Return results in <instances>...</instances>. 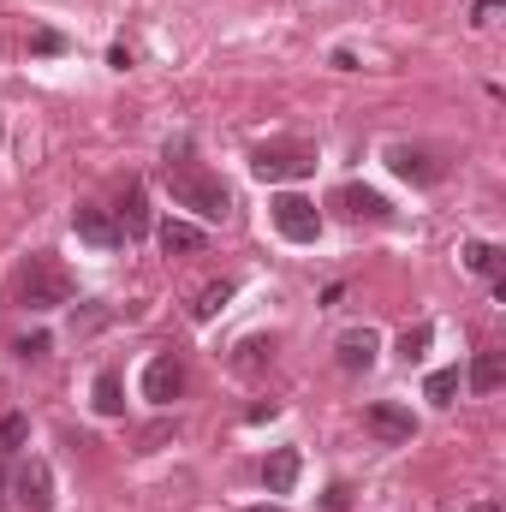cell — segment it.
<instances>
[{"label":"cell","instance_id":"cell-5","mask_svg":"<svg viewBox=\"0 0 506 512\" xmlns=\"http://www.w3.org/2000/svg\"><path fill=\"white\" fill-rule=\"evenodd\" d=\"M274 227H280V239H292V245H310V239L322 233V209H316L310 197L286 191V197H274Z\"/></svg>","mask_w":506,"mask_h":512},{"label":"cell","instance_id":"cell-25","mask_svg":"<svg viewBox=\"0 0 506 512\" xmlns=\"http://www.w3.org/2000/svg\"><path fill=\"white\" fill-rule=\"evenodd\" d=\"M495 12H501V0H477V24H489Z\"/></svg>","mask_w":506,"mask_h":512},{"label":"cell","instance_id":"cell-12","mask_svg":"<svg viewBox=\"0 0 506 512\" xmlns=\"http://www.w3.org/2000/svg\"><path fill=\"white\" fill-rule=\"evenodd\" d=\"M298 453L292 447H280V453H268L262 459V483H268V495H292V483H298Z\"/></svg>","mask_w":506,"mask_h":512},{"label":"cell","instance_id":"cell-8","mask_svg":"<svg viewBox=\"0 0 506 512\" xmlns=\"http://www.w3.org/2000/svg\"><path fill=\"white\" fill-rule=\"evenodd\" d=\"M334 209H340L346 221H387V215H393L387 197L370 191V185H340V191H334Z\"/></svg>","mask_w":506,"mask_h":512},{"label":"cell","instance_id":"cell-13","mask_svg":"<svg viewBox=\"0 0 506 512\" xmlns=\"http://www.w3.org/2000/svg\"><path fill=\"white\" fill-rule=\"evenodd\" d=\"M370 364H376V334H370V328H352V334L340 340V370L358 376V370H370Z\"/></svg>","mask_w":506,"mask_h":512},{"label":"cell","instance_id":"cell-24","mask_svg":"<svg viewBox=\"0 0 506 512\" xmlns=\"http://www.w3.org/2000/svg\"><path fill=\"white\" fill-rule=\"evenodd\" d=\"M66 48V36H54V30H36L30 36V54H60Z\"/></svg>","mask_w":506,"mask_h":512},{"label":"cell","instance_id":"cell-27","mask_svg":"<svg viewBox=\"0 0 506 512\" xmlns=\"http://www.w3.org/2000/svg\"><path fill=\"white\" fill-rule=\"evenodd\" d=\"M0 507H6V459H0Z\"/></svg>","mask_w":506,"mask_h":512},{"label":"cell","instance_id":"cell-15","mask_svg":"<svg viewBox=\"0 0 506 512\" xmlns=\"http://www.w3.org/2000/svg\"><path fill=\"white\" fill-rule=\"evenodd\" d=\"M120 233H126V239L149 233V197H143V185H131L126 203H120Z\"/></svg>","mask_w":506,"mask_h":512},{"label":"cell","instance_id":"cell-2","mask_svg":"<svg viewBox=\"0 0 506 512\" xmlns=\"http://www.w3.org/2000/svg\"><path fill=\"white\" fill-rule=\"evenodd\" d=\"M78 298V280L54 262V256H30V268H24V280H18V304H30V310H60V304H72Z\"/></svg>","mask_w":506,"mask_h":512},{"label":"cell","instance_id":"cell-9","mask_svg":"<svg viewBox=\"0 0 506 512\" xmlns=\"http://www.w3.org/2000/svg\"><path fill=\"white\" fill-rule=\"evenodd\" d=\"M18 501H24V512H54V477H48V465L42 459H30L24 471H18Z\"/></svg>","mask_w":506,"mask_h":512},{"label":"cell","instance_id":"cell-3","mask_svg":"<svg viewBox=\"0 0 506 512\" xmlns=\"http://www.w3.org/2000/svg\"><path fill=\"white\" fill-rule=\"evenodd\" d=\"M251 173L262 185H286V179H304V173H316V149H304V143H262L251 155Z\"/></svg>","mask_w":506,"mask_h":512},{"label":"cell","instance_id":"cell-1","mask_svg":"<svg viewBox=\"0 0 506 512\" xmlns=\"http://www.w3.org/2000/svg\"><path fill=\"white\" fill-rule=\"evenodd\" d=\"M161 179H167L173 203H179V209H191L197 221H227L233 197H227V185H221V179H215L209 167H197V161H173V155H167Z\"/></svg>","mask_w":506,"mask_h":512},{"label":"cell","instance_id":"cell-17","mask_svg":"<svg viewBox=\"0 0 506 512\" xmlns=\"http://www.w3.org/2000/svg\"><path fill=\"white\" fill-rule=\"evenodd\" d=\"M96 411H102V417H120V411H126V387H120L114 370L96 376Z\"/></svg>","mask_w":506,"mask_h":512},{"label":"cell","instance_id":"cell-4","mask_svg":"<svg viewBox=\"0 0 506 512\" xmlns=\"http://www.w3.org/2000/svg\"><path fill=\"white\" fill-rule=\"evenodd\" d=\"M387 167H393L399 179H411V185H441V179H447L441 149H423V143H393V149H387Z\"/></svg>","mask_w":506,"mask_h":512},{"label":"cell","instance_id":"cell-18","mask_svg":"<svg viewBox=\"0 0 506 512\" xmlns=\"http://www.w3.org/2000/svg\"><path fill=\"white\" fill-rule=\"evenodd\" d=\"M465 268H471V274H483V280H501V251H495V245H483V239H471V245H465Z\"/></svg>","mask_w":506,"mask_h":512},{"label":"cell","instance_id":"cell-11","mask_svg":"<svg viewBox=\"0 0 506 512\" xmlns=\"http://www.w3.org/2000/svg\"><path fill=\"white\" fill-rule=\"evenodd\" d=\"M161 251L167 256H197V251H209V233L191 227V221H161Z\"/></svg>","mask_w":506,"mask_h":512},{"label":"cell","instance_id":"cell-7","mask_svg":"<svg viewBox=\"0 0 506 512\" xmlns=\"http://www.w3.org/2000/svg\"><path fill=\"white\" fill-rule=\"evenodd\" d=\"M185 393V364L179 358H155L149 370H143V399L149 405H173Z\"/></svg>","mask_w":506,"mask_h":512},{"label":"cell","instance_id":"cell-10","mask_svg":"<svg viewBox=\"0 0 506 512\" xmlns=\"http://www.w3.org/2000/svg\"><path fill=\"white\" fill-rule=\"evenodd\" d=\"M72 227H78V239H84V245H96V251L126 245V233H120V221H114L108 209H78V215H72Z\"/></svg>","mask_w":506,"mask_h":512},{"label":"cell","instance_id":"cell-19","mask_svg":"<svg viewBox=\"0 0 506 512\" xmlns=\"http://www.w3.org/2000/svg\"><path fill=\"white\" fill-rule=\"evenodd\" d=\"M24 441H30V417H18V411H6V417H0V459H12V453H24Z\"/></svg>","mask_w":506,"mask_h":512},{"label":"cell","instance_id":"cell-16","mask_svg":"<svg viewBox=\"0 0 506 512\" xmlns=\"http://www.w3.org/2000/svg\"><path fill=\"white\" fill-rule=\"evenodd\" d=\"M227 304H233V280H215V286H203V292H197L191 316H197V322H209V316H221Z\"/></svg>","mask_w":506,"mask_h":512},{"label":"cell","instance_id":"cell-14","mask_svg":"<svg viewBox=\"0 0 506 512\" xmlns=\"http://www.w3.org/2000/svg\"><path fill=\"white\" fill-rule=\"evenodd\" d=\"M501 382H506V358L501 352H477V364H471L465 387H471V393H501Z\"/></svg>","mask_w":506,"mask_h":512},{"label":"cell","instance_id":"cell-21","mask_svg":"<svg viewBox=\"0 0 506 512\" xmlns=\"http://www.w3.org/2000/svg\"><path fill=\"white\" fill-rule=\"evenodd\" d=\"M262 364H274V340H245L239 346V370H262Z\"/></svg>","mask_w":506,"mask_h":512},{"label":"cell","instance_id":"cell-6","mask_svg":"<svg viewBox=\"0 0 506 512\" xmlns=\"http://www.w3.org/2000/svg\"><path fill=\"white\" fill-rule=\"evenodd\" d=\"M364 423H370V435H381L387 447H411V435H417V417L405 405H393V399H376L364 411Z\"/></svg>","mask_w":506,"mask_h":512},{"label":"cell","instance_id":"cell-23","mask_svg":"<svg viewBox=\"0 0 506 512\" xmlns=\"http://www.w3.org/2000/svg\"><path fill=\"white\" fill-rule=\"evenodd\" d=\"M12 352H18L24 364H36V358H48V334H30V340H18Z\"/></svg>","mask_w":506,"mask_h":512},{"label":"cell","instance_id":"cell-26","mask_svg":"<svg viewBox=\"0 0 506 512\" xmlns=\"http://www.w3.org/2000/svg\"><path fill=\"white\" fill-rule=\"evenodd\" d=\"M471 512H506V507H501V501H477Z\"/></svg>","mask_w":506,"mask_h":512},{"label":"cell","instance_id":"cell-20","mask_svg":"<svg viewBox=\"0 0 506 512\" xmlns=\"http://www.w3.org/2000/svg\"><path fill=\"white\" fill-rule=\"evenodd\" d=\"M459 387H465L459 370H435V376L423 382V399H429V405H453V399H459Z\"/></svg>","mask_w":506,"mask_h":512},{"label":"cell","instance_id":"cell-22","mask_svg":"<svg viewBox=\"0 0 506 512\" xmlns=\"http://www.w3.org/2000/svg\"><path fill=\"white\" fill-rule=\"evenodd\" d=\"M423 346H429V328H411V334L399 340V358H405V364H417V358H423Z\"/></svg>","mask_w":506,"mask_h":512},{"label":"cell","instance_id":"cell-28","mask_svg":"<svg viewBox=\"0 0 506 512\" xmlns=\"http://www.w3.org/2000/svg\"><path fill=\"white\" fill-rule=\"evenodd\" d=\"M245 512H280V507H245Z\"/></svg>","mask_w":506,"mask_h":512}]
</instances>
